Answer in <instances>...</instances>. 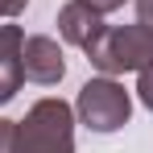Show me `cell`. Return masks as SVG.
<instances>
[{
  "instance_id": "1",
  "label": "cell",
  "mask_w": 153,
  "mask_h": 153,
  "mask_svg": "<svg viewBox=\"0 0 153 153\" xmlns=\"http://www.w3.org/2000/svg\"><path fill=\"white\" fill-rule=\"evenodd\" d=\"M17 153H75V108L58 95L37 100L17 120Z\"/></svg>"
},
{
  "instance_id": "2",
  "label": "cell",
  "mask_w": 153,
  "mask_h": 153,
  "mask_svg": "<svg viewBox=\"0 0 153 153\" xmlns=\"http://www.w3.org/2000/svg\"><path fill=\"white\" fill-rule=\"evenodd\" d=\"M87 62L100 75H137L141 66L153 62V29H145L141 21L132 25H103V33L87 46Z\"/></svg>"
},
{
  "instance_id": "3",
  "label": "cell",
  "mask_w": 153,
  "mask_h": 153,
  "mask_svg": "<svg viewBox=\"0 0 153 153\" xmlns=\"http://www.w3.org/2000/svg\"><path fill=\"white\" fill-rule=\"evenodd\" d=\"M75 116L83 128L91 132H120L132 116V91H124V83L112 75H100V79H87L79 87V100H75Z\"/></svg>"
},
{
  "instance_id": "4",
  "label": "cell",
  "mask_w": 153,
  "mask_h": 153,
  "mask_svg": "<svg viewBox=\"0 0 153 153\" xmlns=\"http://www.w3.org/2000/svg\"><path fill=\"white\" fill-rule=\"evenodd\" d=\"M21 79L37 87H58L66 79V54L50 33H29L21 42Z\"/></svg>"
},
{
  "instance_id": "5",
  "label": "cell",
  "mask_w": 153,
  "mask_h": 153,
  "mask_svg": "<svg viewBox=\"0 0 153 153\" xmlns=\"http://www.w3.org/2000/svg\"><path fill=\"white\" fill-rule=\"evenodd\" d=\"M100 33H103V17H100V13H91L87 4L71 0V4H62V8H58V37H62L66 46L87 50Z\"/></svg>"
},
{
  "instance_id": "6",
  "label": "cell",
  "mask_w": 153,
  "mask_h": 153,
  "mask_svg": "<svg viewBox=\"0 0 153 153\" xmlns=\"http://www.w3.org/2000/svg\"><path fill=\"white\" fill-rule=\"evenodd\" d=\"M21 58H8V62H0V108L13 100L17 91H21Z\"/></svg>"
},
{
  "instance_id": "7",
  "label": "cell",
  "mask_w": 153,
  "mask_h": 153,
  "mask_svg": "<svg viewBox=\"0 0 153 153\" xmlns=\"http://www.w3.org/2000/svg\"><path fill=\"white\" fill-rule=\"evenodd\" d=\"M137 100H141V103L153 112V62L137 71Z\"/></svg>"
},
{
  "instance_id": "8",
  "label": "cell",
  "mask_w": 153,
  "mask_h": 153,
  "mask_svg": "<svg viewBox=\"0 0 153 153\" xmlns=\"http://www.w3.org/2000/svg\"><path fill=\"white\" fill-rule=\"evenodd\" d=\"M0 153H17V120L0 116Z\"/></svg>"
},
{
  "instance_id": "9",
  "label": "cell",
  "mask_w": 153,
  "mask_h": 153,
  "mask_svg": "<svg viewBox=\"0 0 153 153\" xmlns=\"http://www.w3.org/2000/svg\"><path fill=\"white\" fill-rule=\"evenodd\" d=\"M79 4H87V8H91V13H100V17L116 13V8H124V0H79Z\"/></svg>"
},
{
  "instance_id": "10",
  "label": "cell",
  "mask_w": 153,
  "mask_h": 153,
  "mask_svg": "<svg viewBox=\"0 0 153 153\" xmlns=\"http://www.w3.org/2000/svg\"><path fill=\"white\" fill-rule=\"evenodd\" d=\"M25 8H29V0H0V17H4V21H13V17H21Z\"/></svg>"
},
{
  "instance_id": "11",
  "label": "cell",
  "mask_w": 153,
  "mask_h": 153,
  "mask_svg": "<svg viewBox=\"0 0 153 153\" xmlns=\"http://www.w3.org/2000/svg\"><path fill=\"white\" fill-rule=\"evenodd\" d=\"M137 21L145 29H153V0H137Z\"/></svg>"
}]
</instances>
